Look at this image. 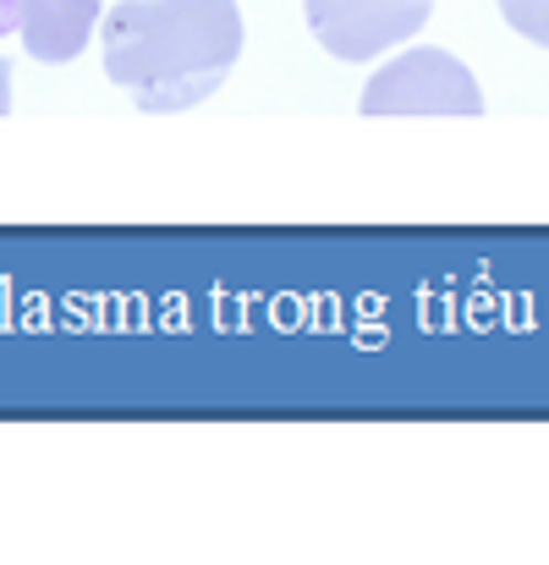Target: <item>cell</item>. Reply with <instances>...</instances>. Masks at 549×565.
<instances>
[{
    "mask_svg": "<svg viewBox=\"0 0 549 565\" xmlns=\"http://www.w3.org/2000/svg\"><path fill=\"white\" fill-rule=\"evenodd\" d=\"M105 77L149 116H177L209 99L242 55L236 0H122L110 6Z\"/></svg>",
    "mask_w": 549,
    "mask_h": 565,
    "instance_id": "1",
    "label": "cell"
},
{
    "mask_svg": "<svg viewBox=\"0 0 549 565\" xmlns=\"http://www.w3.org/2000/svg\"><path fill=\"white\" fill-rule=\"evenodd\" d=\"M358 110L363 116H462V121H473V116H484V88L456 55L407 50L368 77Z\"/></svg>",
    "mask_w": 549,
    "mask_h": 565,
    "instance_id": "2",
    "label": "cell"
},
{
    "mask_svg": "<svg viewBox=\"0 0 549 565\" xmlns=\"http://www.w3.org/2000/svg\"><path fill=\"white\" fill-rule=\"evenodd\" d=\"M303 11L336 61H373L407 44L429 22L434 0H303Z\"/></svg>",
    "mask_w": 549,
    "mask_h": 565,
    "instance_id": "3",
    "label": "cell"
},
{
    "mask_svg": "<svg viewBox=\"0 0 549 565\" xmlns=\"http://www.w3.org/2000/svg\"><path fill=\"white\" fill-rule=\"evenodd\" d=\"M17 11H22L17 33H22L28 55L61 66V61H77L88 50V33H94L105 6L99 0H17Z\"/></svg>",
    "mask_w": 549,
    "mask_h": 565,
    "instance_id": "4",
    "label": "cell"
},
{
    "mask_svg": "<svg viewBox=\"0 0 549 565\" xmlns=\"http://www.w3.org/2000/svg\"><path fill=\"white\" fill-rule=\"evenodd\" d=\"M500 17H506V28H517L522 39L549 50V0H500Z\"/></svg>",
    "mask_w": 549,
    "mask_h": 565,
    "instance_id": "5",
    "label": "cell"
},
{
    "mask_svg": "<svg viewBox=\"0 0 549 565\" xmlns=\"http://www.w3.org/2000/svg\"><path fill=\"white\" fill-rule=\"evenodd\" d=\"M22 28V11H17V0H0V39L6 33H17Z\"/></svg>",
    "mask_w": 549,
    "mask_h": 565,
    "instance_id": "6",
    "label": "cell"
},
{
    "mask_svg": "<svg viewBox=\"0 0 549 565\" xmlns=\"http://www.w3.org/2000/svg\"><path fill=\"white\" fill-rule=\"evenodd\" d=\"M6 110H11V66L0 61V116H6Z\"/></svg>",
    "mask_w": 549,
    "mask_h": 565,
    "instance_id": "7",
    "label": "cell"
}]
</instances>
